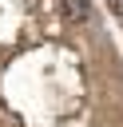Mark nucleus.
Listing matches in <instances>:
<instances>
[{
    "instance_id": "1",
    "label": "nucleus",
    "mask_w": 123,
    "mask_h": 127,
    "mask_svg": "<svg viewBox=\"0 0 123 127\" xmlns=\"http://www.w3.org/2000/svg\"><path fill=\"white\" fill-rule=\"evenodd\" d=\"M63 4V20L67 24H87L91 20V0H60Z\"/></svg>"
},
{
    "instance_id": "2",
    "label": "nucleus",
    "mask_w": 123,
    "mask_h": 127,
    "mask_svg": "<svg viewBox=\"0 0 123 127\" xmlns=\"http://www.w3.org/2000/svg\"><path fill=\"white\" fill-rule=\"evenodd\" d=\"M107 4H111V12H115V16H123V0H107Z\"/></svg>"
}]
</instances>
